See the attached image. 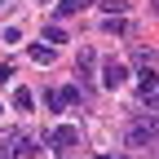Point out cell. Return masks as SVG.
I'll use <instances>...</instances> for the list:
<instances>
[{
    "mask_svg": "<svg viewBox=\"0 0 159 159\" xmlns=\"http://www.w3.org/2000/svg\"><path fill=\"white\" fill-rule=\"evenodd\" d=\"M137 93H142V102H150V97L159 93V75H155L150 66H146L142 75H137Z\"/></svg>",
    "mask_w": 159,
    "mask_h": 159,
    "instance_id": "4",
    "label": "cell"
},
{
    "mask_svg": "<svg viewBox=\"0 0 159 159\" xmlns=\"http://www.w3.org/2000/svg\"><path fill=\"white\" fill-rule=\"evenodd\" d=\"M155 142H159V115H142V119L128 128V146L142 150V146H155Z\"/></svg>",
    "mask_w": 159,
    "mask_h": 159,
    "instance_id": "1",
    "label": "cell"
},
{
    "mask_svg": "<svg viewBox=\"0 0 159 159\" xmlns=\"http://www.w3.org/2000/svg\"><path fill=\"white\" fill-rule=\"evenodd\" d=\"M44 35H49V44H66V31H62V27H49Z\"/></svg>",
    "mask_w": 159,
    "mask_h": 159,
    "instance_id": "12",
    "label": "cell"
},
{
    "mask_svg": "<svg viewBox=\"0 0 159 159\" xmlns=\"http://www.w3.org/2000/svg\"><path fill=\"white\" fill-rule=\"evenodd\" d=\"M62 159H66V155H62Z\"/></svg>",
    "mask_w": 159,
    "mask_h": 159,
    "instance_id": "19",
    "label": "cell"
},
{
    "mask_svg": "<svg viewBox=\"0 0 159 159\" xmlns=\"http://www.w3.org/2000/svg\"><path fill=\"white\" fill-rule=\"evenodd\" d=\"M9 75H13V66L5 62V66H0V84H5V80H9Z\"/></svg>",
    "mask_w": 159,
    "mask_h": 159,
    "instance_id": "13",
    "label": "cell"
},
{
    "mask_svg": "<svg viewBox=\"0 0 159 159\" xmlns=\"http://www.w3.org/2000/svg\"><path fill=\"white\" fill-rule=\"evenodd\" d=\"M49 146H53L57 155H66L71 146H80V133H75V124H57V128L49 133Z\"/></svg>",
    "mask_w": 159,
    "mask_h": 159,
    "instance_id": "2",
    "label": "cell"
},
{
    "mask_svg": "<svg viewBox=\"0 0 159 159\" xmlns=\"http://www.w3.org/2000/svg\"><path fill=\"white\" fill-rule=\"evenodd\" d=\"M124 75H128V71H124V62H106V66H102V89H111V93H115L119 84H124Z\"/></svg>",
    "mask_w": 159,
    "mask_h": 159,
    "instance_id": "3",
    "label": "cell"
},
{
    "mask_svg": "<svg viewBox=\"0 0 159 159\" xmlns=\"http://www.w3.org/2000/svg\"><path fill=\"white\" fill-rule=\"evenodd\" d=\"M0 159H13V150H9V146H5V142H0Z\"/></svg>",
    "mask_w": 159,
    "mask_h": 159,
    "instance_id": "14",
    "label": "cell"
},
{
    "mask_svg": "<svg viewBox=\"0 0 159 159\" xmlns=\"http://www.w3.org/2000/svg\"><path fill=\"white\" fill-rule=\"evenodd\" d=\"M133 62L146 71V66H155V53H150V49H133Z\"/></svg>",
    "mask_w": 159,
    "mask_h": 159,
    "instance_id": "8",
    "label": "cell"
},
{
    "mask_svg": "<svg viewBox=\"0 0 159 159\" xmlns=\"http://www.w3.org/2000/svg\"><path fill=\"white\" fill-rule=\"evenodd\" d=\"M84 5H93V0H62V5H57V13H75V9H84Z\"/></svg>",
    "mask_w": 159,
    "mask_h": 159,
    "instance_id": "11",
    "label": "cell"
},
{
    "mask_svg": "<svg viewBox=\"0 0 159 159\" xmlns=\"http://www.w3.org/2000/svg\"><path fill=\"white\" fill-rule=\"evenodd\" d=\"M102 159H111V155H102Z\"/></svg>",
    "mask_w": 159,
    "mask_h": 159,
    "instance_id": "17",
    "label": "cell"
},
{
    "mask_svg": "<svg viewBox=\"0 0 159 159\" xmlns=\"http://www.w3.org/2000/svg\"><path fill=\"white\" fill-rule=\"evenodd\" d=\"M0 115H5V111H0Z\"/></svg>",
    "mask_w": 159,
    "mask_h": 159,
    "instance_id": "18",
    "label": "cell"
},
{
    "mask_svg": "<svg viewBox=\"0 0 159 159\" xmlns=\"http://www.w3.org/2000/svg\"><path fill=\"white\" fill-rule=\"evenodd\" d=\"M102 31L124 35V31H128V18H124V13H106V18H102Z\"/></svg>",
    "mask_w": 159,
    "mask_h": 159,
    "instance_id": "5",
    "label": "cell"
},
{
    "mask_svg": "<svg viewBox=\"0 0 159 159\" xmlns=\"http://www.w3.org/2000/svg\"><path fill=\"white\" fill-rule=\"evenodd\" d=\"M31 62L49 66V62H53V49H49V44H31Z\"/></svg>",
    "mask_w": 159,
    "mask_h": 159,
    "instance_id": "6",
    "label": "cell"
},
{
    "mask_svg": "<svg viewBox=\"0 0 159 159\" xmlns=\"http://www.w3.org/2000/svg\"><path fill=\"white\" fill-rule=\"evenodd\" d=\"M155 102H159V93H155Z\"/></svg>",
    "mask_w": 159,
    "mask_h": 159,
    "instance_id": "16",
    "label": "cell"
},
{
    "mask_svg": "<svg viewBox=\"0 0 159 159\" xmlns=\"http://www.w3.org/2000/svg\"><path fill=\"white\" fill-rule=\"evenodd\" d=\"M93 66H97V53L93 49H80V71H84V80L93 75Z\"/></svg>",
    "mask_w": 159,
    "mask_h": 159,
    "instance_id": "7",
    "label": "cell"
},
{
    "mask_svg": "<svg viewBox=\"0 0 159 159\" xmlns=\"http://www.w3.org/2000/svg\"><path fill=\"white\" fill-rule=\"evenodd\" d=\"M57 93H62V106H80V89H75V84H66V89H57Z\"/></svg>",
    "mask_w": 159,
    "mask_h": 159,
    "instance_id": "10",
    "label": "cell"
},
{
    "mask_svg": "<svg viewBox=\"0 0 159 159\" xmlns=\"http://www.w3.org/2000/svg\"><path fill=\"white\" fill-rule=\"evenodd\" d=\"M13 111H31V89H18L13 93Z\"/></svg>",
    "mask_w": 159,
    "mask_h": 159,
    "instance_id": "9",
    "label": "cell"
},
{
    "mask_svg": "<svg viewBox=\"0 0 159 159\" xmlns=\"http://www.w3.org/2000/svg\"><path fill=\"white\" fill-rule=\"evenodd\" d=\"M150 9H155V13H159V0H150Z\"/></svg>",
    "mask_w": 159,
    "mask_h": 159,
    "instance_id": "15",
    "label": "cell"
}]
</instances>
